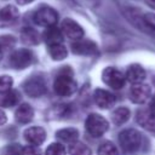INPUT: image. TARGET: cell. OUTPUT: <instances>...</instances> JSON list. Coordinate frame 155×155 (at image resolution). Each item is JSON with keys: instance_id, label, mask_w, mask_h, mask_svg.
<instances>
[{"instance_id": "obj_11", "label": "cell", "mask_w": 155, "mask_h": 155, "mask_svg": "<svg viewBox=\"0 0 155 155\" xmlns=\"http://www.w3.org/2000/svg\"><path fill=\"white\" fill-rule=\"evenodd\" d=\"M19 18V12L16 6L7 5L0 10V28L13 25Z\"/></svg>"}, {"instance_id": "obj_27", "label": "cell", "mask_w": 155, "mask_h": 155, "mask_svg": "<svg viewBox=\"0 0 155 155\" xmlns=\"http://www.w3.org/2000/svg\"><path fill=\"white\" fill-rule=\"evenodd\" d=\"M22 154H23V148L19 144H8L2 151V155H22Z\"/></svg>"}, {"instance_id": "obj_20", "label": "cell", "mask_w": 155, "mask_h": 155, "mask_svg": "<svg viewBox=\"0 0 155 155\" xmlns=\"http://www.w3.org/2000/svg\"><path fill=\"white\" fill-rule=\"evenodd\" d=\"M131 116V111L128 108L126 107H119L116 108L113 113H111V120L115 125L120 126V125H124Z\"/></svg>"}, {"instance_id": "obj_2", "label": "cell", "mask_w": 155, "mask_h": 155, "mask_svg": "<svg viewBox=\"0 0 155 155\" xmlns=\"http://www.w3.org/2000/svg\"><path fill=\"white\" fill-rule=\"evenodd\" d=\"M119 144L124 154L133 155L140 150L143 145V136L139 131L133 128L124 130L119 134Z\"/></svg>"}, {"instance_id": "obj_15", "label": "cell", "mask_w": 155, "mask_h": 155, "mask_svg": "<svg viewBox=\"0 0 155 155\" xmlns=\"http://www.w3.org/2000/svg\"><path fill=\"white\" fill-rule=\"evenodd\" d=\"M145 76H147V73H145L144 68L139 64H131L127 68L126 74H125L126 80H128L133 85L134 84H142L143 80L145 79Z\"/></svg>"}, {"instance_id": "obj_22", "label": "cell", "mask_w": 155, "mask_h": 155, "mask_svg": "<svg viewBox=\"0 0 155 155\" xmlns=\"http://www.w3.org/2000/svg\"><path fill=\"white\" fill-rule=\"evenodd\" d=\"M69 155H92V150L81 142H74L69 144Z\"/></svg>"}, {"instance_id": "obj_23", "label": "cell", "mask_w": 155, "mask_h": 155, "mask_svg": "<svg viewBox=\"0 0 155 155\" xmlns=\"http://www.w3.org/2000/svg\"><path fill=\"white\" fill-rule=\"evenodd\" d=\"M22 41L28 45H36L39 44V33L33 28H24L22 30Z\"/></svg>"}, {"instance_id": "obj_24", "label": "cell", "mask_w": 155, "mask_h": 155, "mask_svg": "<svg viewBox=\"0 0 155 155\" xmlns=\"http://www.w3.org/2000/svg\"><path fill=\"white\" fill-rule=\"evenodd\" d=\"M98 155H119V151H117V148L114 143L107 140L99 145Z\"/></svg>"}, {"instance_id": "obj_1", "label": "cell", "mask_w": 155, "mask_h": 155, "mask_svg": "<svg viewBox=\"0 0 155 155\" xmlns=\"http://www.w3.org/2000/svg\"><path fill=\"white\" fill-rule=\"evenodd\" d=\"M78 88V84L73 78V71L69 67H63L53 82V90L58 96H71Z\"/></svg>"}, {"instance_id": "obj_16", "label": "cell", "mask_w": 155, "mask_h": 155, "mask_svg": "<svg viewBox=\"0 0 155 155\" xmlns=\"http://www.w3.org/2000/svg\"><path fill=\"white\" fill-rule=\"evenodd\" d=\"M19 99H21L19 92L11 88L6 92L0 93V107H2V108L16 107L19 103Z\"/></svg>"}, {"instance_id": "obj_18", "label": "cell", "mask_w": 155, "mask_h": 155, "mask_svg": "<svg viewBox=\"0 0 155 155\" xmlns=\"http://www.w3.org/2000/svg\"><path fill=\"white\" fill-rule=\"evenodd\" d=\"M44 39H45L47 46L53 45V44H61V42H63V33L56 25L48 27L44 33Z\"/></svg>"}, {"instance_id": "obj_10", "label": "cell", "mask_w": 155, "mask_h": 155, "mask_svg": "<svg viewBox=\"0 0 155 155\" xmlns=\"http://www.w3.org/2000/svg\"><path fill=\"white\" fill-rule=\"evenodd\" d=\"M71 51L79 56H96L98 53V47L91 40L80 39L71 45Z\"/></svg>"}, {"instance_id": "obj_6", "label": "cell", "mask_w": 155, "mask_h": 155, "mask_svg": "<svg viewBox=\"0 0 155 155\" xmlns=\"http://www.w3.org/2000/svg\"><path fill=\"white\" fill-rule=\"evenodd\" d=\"M102 80L109 87H111L114 90H120L124 87L126 78L119 69H116L114 67H108L102 73Z\"/></svg>"}, {"instance_id": "obj_34", "label": "cell", "mask_w": 155, "mask_h": 155, "mask_svg": "<svg viewBox=\"0 0 155 155\" xmlns=\"http://www.w3.org/2000/svg\"><path fill=\"white\" fill-rule=\"evenodd\" d=\"M2 58V48H1V46H0V59Z\"/></svg>"}, {"instance_id": "obj_33", "label": "cell", "mask_w": 155, "mask_h": 155, "mask_svg": "<svg viewBox=\"0 0 155 155\" xmlns=\"http://www.w3.org/2000/svg\"><path fill=\"white\" fill-rule=\"evenodd\" d=\"M31 1H34V0H17V2L19 5H27V4H30Z\"/></svg>"}, {"instance_id": "obj_29", "label": "cell", "mask_w": 155, "mask_h": 155, "mask_svg": "<svg viewBox=\"0 0 155 155\" xmlns=\"http://www.w3.org/2000/svg\"><path fill=\"white\" fill-rule=\"evenodd\" d=\"M22 155H41L40 150L35 145H27L23 148V154Z\"/></svg>"}, {"instance_id": "obj_5", "label": "cell", "mask_w": 155, "mask_h": 155, "mask_svg": "<svg viewBox=\"0 0 155 155\" xmlns=\"http://www.w3.org/2000/svg\"><path fill=\"white\" fill-rule=\"evenodd\" d=\"M34 59V54L28 48H18L13 51L10 56V65L15 69H25L28 68Z\"/></svg>"}, {"instance_id": "obj_26", "label": "cell", "mask_w": 155, "mask_h": 155, "mask_svg": "<svg viewBox=\"0 0 155 155\" xmlns=\"http://www.w3.org/2000/svg\"><path fill=\"white\" fill-rule=\"evenodd\" d=\"M143 21L147 25L148 33L155 36V13H145L143 16Z\"/></svg>"}, {"instance_id": "obj_9", "label": "cell", "mask_w": 155, "mask_h": 155, "mask_svg": "<svg viewBox=\"0 0 155 155\" xmlns=\"http://www.w3.org/2000/svg\"><path fill=\"white\" fill-rule=\"evenodd\" d=\"M61 30H62V33L67 38H69L71 40H75V41L76 40H80L84 36V29H82V27L78 22H75L74 19H71V18H65L62 22Z\"/></svg>"}, {"instance_id": "obj_8", "label": "cell", "mask_w": 155, "mask_h": 155, "mask_svg": "<svg viewBox=\"0 0 155 155\" xmlns=\"http://www.w3.org/2000/svg\"><path fill=\"white\" fill-rule=\"evenodd\" d=\"M151 97V88L145 84H134L130 90V99L136 104H144Z\"/></svg>"}, {"instance_id": "obj_12", "label": "cell", "mask_w": 155, "mask_h": 155, "mask_svg": "<svg viewBox=\"0 0 155 155\" xmlns=\"http://www.w3.org/2000/svg\"><path fill=\"white\" fill-rule=\"evenodd\" d=\"M93 98H94L96 104L102 109H109V108L114 107V104L116 102L115 96L111 92L103 90V88H97L93 93Z\"/></svg>"}, {"instance_id": "obj_28", "label": "cell", "mask_w": 155, "mask_h": 155, "mask_svg": "<svg viewBox=\"0 0 155 155\" xmlns=\"http://www.w3.org/2000/svg\"><path fill=\"white\" fill-rule=\"evenodd\" d=\"M12 84H13V81H12V78L11 76H8V75L0 76V93L11 90Z\"/></svg>"}, {"instance_id": "obj_31", "label": "cell", "mask_w": 155, "mask_h": 155, "mask_svg": "<svg viewBox=\"0 0 155 155\" xmlns=\"http://www.w3.org/2000/svg\"><path fill=\"white\" fill-rule=\"evenodd\" d=\"M153 114H155V97H153L151 98V101H150V104H149V108H148Z\"/></svg>"}, {"instance_id": "obj_3", "label": "cell", "mask_w": 155, "mask_h": 155, "mask_svg": "<svg viewBox=\"0 0 155 155\" xmlns=\"http://www.w3.org/2000/svg\"><path fill=\"white\" fill-rule=\"evenodd\" d=\"M86 131L90 133V136L98 138L102 137L109 128V124L105 117H103L99 114H90L85 121Z\"/></svg>"}, {"instance_id": "obj_7", "label": "cell", "mask_w": 155, "mask_h": 155, "mask_svg": "<svg viewBox=\"0 0 155 155\" xmlns=\"http://www.w3.org/2000/svg\"><path fill=\"white\" fill-rule=\"evenodd\" d=\"M23 90L29 97H33V98L41 97L46 92L45 80L40 76H31L24 81Z\"/></svg>"}, {"instance_id": "obj_17", "label": "cell", "mask_w": 155, "mask_h": 155, "mask_svg": "<svg viewBox=\"0 0 155 155\" xmlns=\"http://www.w3.org/2000/svg\"><path fill=\"white\" fill-rule=\"evenodd\" d=\"M15 116H16V120L18 122H21V124H28L34 117V110H33V108L29 104L23 103V104L18 105V108L16 109Z\"/></svg>"}, {"instance_id": "obj_25", "label": "cell", "mask_w": 155, "mask_h": 155, "mask_svg": "<svg viewBox=\"0 0 155 155\" xmlns=\"http://www.w3.org/2000/svg\"><path fill=\"white\" fill-rule=\"evenodd\" d=\"M46 155H67V149L61 143H52L46 149Z\"/></svg>"}, {"instance_id": "obj_4", "label": "cell", "mask_w": 155, "mask_h": 155, "mask_svg": "<svg viewBox=\"0 0 155 155\" xmlns=\"http://www.w3.org/2000/svg\"><path fill=\"white\" fill-rule=\"evenodd\" d=\"M33 19L36 24L48 28L56 25V23L58 22V13L54 8L50 6H41L35 11Z\"/></svg>"}, {"instance_id": "obj_21", "label": "cell", "mask_w": 155, "mask_h": 155, "mask_svg": "<svg viewBox=\"0 0 155 155\" xmlns=\"http://www.w3.org/2000/svg\"><path fill=\"white\" fill-rule=\"evenodd\" d=\"M48 53H50V56H51L52 59H54V61H62V59H64L67 57L68 50L63 45V42H61V44H53V45H48Z\"/></svg>"}, {"instance_id": "obj_30", "label": "cell", "mask_w": 155, "mask_h": 155, "mask_svg": "<svg viewBox=\"0 0 155 155\" xmlns=\"http://www.w3.org/2000/svg\"><path fill=\"white\" fill-rule=\"evenodd\" d=\"M6 120H7V117H6V114L0 109V126H2L5 122H6Z\"/></svg>"}, {"instance_id": "obj_14", "label": "cell", "mask_w": 155, "mask_h": 155, "mask_svg": "<svg viewBox=\"0 0 155 155\" xmlns=\"http://www.w3.org/2000/svg\"><path fill=\"white\" fill-rule=\"evenodd\" d=\"M136 120L147 131L155 132V114H153L149 109H139L137 111Z\"/></svg>"}, {"instance_id": "obj_32", "label": "cell", "mask_w": 155, "mask_h": 155, "mask_svg": "<svg viewBox=\"0 0 155 155\" xmlns=\"http://www.w3.org/2000/svg\"><path fill=\"white\" fill-rule=\"evenodd\" d=\"M145 4L149 7H151L153 10H155V0H145Z\"/></svg>"}, {"instance_id": "obj_19", "label": "cell", "mask_w": 155, "mask_h": 155, "mask_svg": "<svg viewBox=\"0 0 155 155\" xmlns=\"http://www.w3.org/2000/svg\"><path fill=\"white\" fill-rule=\"evenodd\" d=\"M56 137L58 139H61L62 142H65V143H74L78 140L79 138V131L74 127H67V128H62L59 131L56 132Z\"/></svg>"}, {"instance_id": "obj_13", "label": "cell", "mask_w": 155, "mask_h": 155, "mask_svg": "<svg viewBox=\"0 0 155 155\" xmlns=\"http://www.w3.org/2000/svg\"><path fill=\"white\" fill-rule=\"evenodd\" d=\"M24 139L30 144L39 147L41 145L46 139V132L42 127H29L24 131Z\"/></svg>"}]
</instances>
